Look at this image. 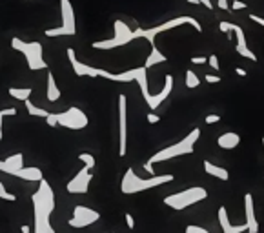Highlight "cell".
<instances>
[{"label":"cell","instance_id":"obj_1","mask_svg":"<svg viewBox=\"0 0 264 233\" xmlns=\"http://www.w3.org/2000/svg\"><path fill=\"white\" fill-rule=\"evenodd\" d=\"M39 189L33 193V233H55L51 226V213L55 211V191L51 189L49 182L42 179L39 182Z\"/></svg>","mask_w":264,"mask_h":233},{"label":"cell","instance_id":"obj_2","mask_svg":"<svg viewBox=\"0 0 264 233\" xmlns=\"http://www.w3.org/2000/svg\"><path fill=\"white\" fill-rule=\"evenodd\" d=\"M199 139H200V130L195 128V130L190 131L182 140H179V142H175L171 144V146H168V148L153 153V155L149 157V161L144 164V169H146L149 175H155L153 164H159V162H164V161H171V159H177V157H182V155H192L195 151V144H197Z\"/></svg>","mask_w":264,"mask_h":233},{"label":"cell","instance_id":"obj_3","mask_svg":"<svg viewBox=\"0 0 264 233\" xmlns=\"http://www.w3.org/2000/svg\"><path fill=\"white\" fill-rule=\"evenodd\" d=\"M173 175H151L149 179H142L133 171V168H128L122 177V182H120V191L124 195H135L141 191L159 188L168 182H173Z\"/></svg>","mask_w":264,"mask_h":233},{"label":"cell","instance_id":"obj_4","mask_svg":"<svg viewBox=\"0 0 264 233\" xmlns=\"http://www.w3.org/2000/svg\"><path fill=\"white\" fill-rule=\"evenodd\" d=\"M184 24H190V26L195 27V31L202 33V26H200L199 20H195L193 17H188V15H181V17L169 19V20H166V22L159 24V26L149 27V29H133V33H135V39H146L149 44L155 46L157 35H161V33H164V31H169V29H173V27L184 26Z\"/></svg>","mask_w":264,"mask_h":233},{"label":"cell","instance_id":"obj_5","mask_svg":"<svg viewBox=\"0 0 264 233\" xmlns=\"http://www.w3.org/2000/svg\"><path fill=\"white\" fill-rule=\"evenodd\" d=\"M208 199V191L206 188L202 186H193V188H186L182 191H177V193H171L164 197V204L168 208H171L175 211H182L186 208L193 206V204H199V202L206 201Z\"/></svg>","mask_w":264,"mask_h":233},{"label":"cell","instance_id":"obj_6","mask_svg":"<svg viewBox=\"0 0 264 233\" xmlns=\"http://www.w3.org/2000/svg\"><path fill=\"white\" fill-rule=\"evenodd\" d=\"M98 77L106 78V80H113V82H137L142 91L144 100L151 95L148 90V70H146L144 66L133 68V70H128V71H122V73H111L98 68Z\"/></svg>","mask_w":264,"mask_h":233},{"label":"cell","instance_id":"obj_7","mask_svg":"<svg viewBox=\"0 0 264 233\" xmlns=\"http://www.w3.org/2000/svg\"><path fill=\"white\" fill-rule=\"evenodd\" d=\"M11 47L15 51H20L26 55L27 60V68L31 71H39V70H48V62L44 60V49H42V44L39 42H24L19 37H13L11 39Z\"/></svg>","mask_w":264,"mask_h":233},{"label":"cell","instance_id":"obj_8","mask_svg":"<svg viewBox=\"0 0 264 233\" xmlns=\"http://www.w3.org/2000/svg\"><path fill=\"white\" fill-rule=\"evenodd\" d=\"M60 15H62V26L53 27V29H46V37H73L77 33V22H75V11H73V4L70 0H60Z\"/></svg>","mask_w":264,"mask_h":233},{"label":"cell","instance_id":"obj_9","mask_svg":"<svg viewBox=\"0 0 264 233\" xmlns=\"http://www.w3.org/2000/svg\"><path fill=\"white\" fill-rule=\"evenodd\" d=\"M113 29H115L113 39L97 40V42H93L91 46H93L95 49H113V47H120V46L129 44L131 40H135V33H133V29H131L126 22H122V20H115Z\"/></svg>","mask_w":264,"mask_h":233},{"label":"cell","instance_id":"obj_10","mask_svg":"<svg viewBox=\"0 0 264 233\" xmlns=\"http://www.w3.org/2000/svg\"><path fill=\"white\" fill-rule=\"evenodd\" d=\"M55 116H57V126H62L66 130L78 131L88 128V124H90L88 115L80 108H75V106H71L70 110L62 111V113H55Z\"/></svg>","mask_w":264,"mask_h":233},{"label":"cell","instance_id":"obj_11","mask_svg":"<svg viewBox=\"0 0 264 233\" xmlns=\"http://www.w3.org/2000/svg\"><path fill=\"white\" fill-rule=\"evenodd\" d=\"M219 29L222 33H226V35H230V33L235 35V40H237L235 49H237V53L240 55V57L250 58V60H253V62H257L259 58H257V55L248 47V40H246V35H244V29H242V27L237 26V24H232V22H220Z\"/></svg>","mask_w":264,"mask_h":233},{"label":"cell","instance_id":"obj_12","mask_svg":"<svg viewBox=\"0 0 264 233\" xmlns=\"http://www.w3.org/2000/svg\"><path fill=\"white\" fill-rule=\"evenodd\" d=\"M128 151V98L119 95V157Z\"/></svg>","mask_w":264,"mask_h":233},{"label":"cell","instance_id":"obj_13","mask_svg":"<svg viewBox=\"0 0 264 233\" xmlns=\"http://www.w3.org/2000/svg\"><path fill=\"white\" fill-rule=\"evenodd\" d=\"M100 219V213L95 211L93 208H88V206H82V204H78V206L73 208V217L68 220V224L71 228H88L91 224H95L97 220Z\"/></svg>","mask_w":264,"mask_h":233},{"label":"cell","instance_id":"obj_14","mask_svg":"<svg viewBox=\"0 0 264 233\" xmlns=\"http://www.w3.org/2000/svg\"><path fill=\"white\" fill-rule=\"evenodd\" d=\"M91 179H93V175H91V169L88 166H84L80 171H78L73 179H71L68 184H66V189H68V193H73V195H84L90 191V184H91Z\"/></svg>","mask_w":264,"mask_h":233},{"label":"cell","instance_id":"obj_15","mask_svg":"<svg viewBox=\"0 0 264 233\" xmlns=\"http://www.w3.org/2000/svg\"><path fill=\"white\" fill-rule=\"evenodd\" d=\"M66 55L70 58V64L77 77H98V68H93V66H88V64H84V62H80L73 47H68Z\"/></svg>","mask_w":264,"mask_h":233},{"label":"cell","instance_id":"obj_16","mask_svg":"<svg viewBox=\"0 0 264 233\" xmlns=\"http://www.w3.org/2000/svg\"><path fill=\"white\" fill-rule=\"evenodd\" d=\"M173 77L171 75H166V80H164V86H162V90L159 91V93H155V95H149L148 98H146V104L149 106V110L153 111L157 110L159 106H161L164 100H166L169 95H171V91H173Z\"/></svg>","mask_w":264,"mask_h":233},{"label":"cell","instance_id":"obj_17","mask_svg":"<svg viewBox=\"0 0 264 233\" xmlns=\"http://www.w3.org/2000/svg\"><path fill=\"white\" fill-rule=\"evenodd\" d=\"M244 215H246V226L248 233H259V220L255 215V206H253V195H244Z\"/></svg>","mask_w":264,"mask_h":233},{"label":"cell","instance_id":"obj_18","mask_svg":"<svg viewBox=\"0 0 264 233\" xmlns=\"http://www.w3.org/2000/svg\"><path fill=\"white\" fill-rule=\"evenodd\" d=\"M217 219H219V224H220V230L222 233H244L248 232V226L244 224H232V220L228 217V210L224 206L219 208V211H217Z\"/></svg>","mask_w":264,"mask_h":233},{"label":"cell","instance_id":"obj_19","mask_svg":"<svg viewBox=\"0 0 264 233\" xmlns=\"http://www.w3.org/2000/svg\"><path fill=\"white\" fill-rule=\"evenodd\" d=\"M22 168H24V155L22 153H15V155L0 161V171H4L7 175H15Z\"/></svg>","mask_w":264,"mask_h":233},{"label":"cell","instance_id":"obj_20","mask_svg":"<svg viewBox=\"0 0 264 233\" xmlns=\"http://www.w3.org/2000/svg\"><path fill=\"white\" fill-rule=\"evenodd\" d=\"M13 177L22 179V181H27V182H40L42 179H44V173H42V169L40 168H35V166H24V168L19 169Z\"/></svg>","mask_w":264,"mask_h":233},{"label":"cell","instance_id":"obj_21","mask_svg":"<svg viewBox=\"0 0 264 233\" xmlns=\"http://www.w3.org/2000/svg\"><path fill=\"white\" fill-rule=\"evenodd\" d=\"M217 144H219V148L222 149H233L240 144V135L235 133V131H224V133L217 139Z\"/></svg>","mask_w":264,"mask_h":233},{"label":"cell","instance_id":"obj_22","mask_svg":"<svg viewBox=\"0 0 264 233\" xmlns=\"http://www.w3.org/2000/svg\"><path fill=\"white\" fill-rule=\"evenodd\" d=\"M202 166H204V171L208 175H212L215 179H219V181H230V173H228V169L222 168V166H217V164H213L210 161H204L202 162Z\"/></svg>","mask_w":264,"mask_h":233},{"label":"cell","instance_id":"obj_23","mask_svg":"<svg viewBox=\"0 0 264 233\" xmlns=\"http://www.w3.org/2000/svg\"><path fill=\"white\" fill-rule=\"evenodd\" d=\"M60 90H58L57 82H55V75L51 71H48V88H46V97L49 102H57L58 98H60Z\"/></svg>","mask_w":264,"mask_h":233},{"label":"cell","instance_id":"obj_24","mask_svg":"<svg viewBox=\"0 0 264 233\" xmlns=\"http://www.w3.org/2000/svg\"><path fill=\"white\" fill-rule=\"evenodd\" d=\"M166 60H168L166 55H164L157 46H151V53H149V57L146 58L144 68L149 70V68H153V66H157V64H162V62H166Z\"/></svg>","mask_w":264,"mask_h":233},{"label":"cell","instance_id":"obj_25","mask_svg":"<svg viewBox=\"0 0 264 233\" xmlns=\"http://www.w3.org/2000/svg\"><path fill=\"white\" fill-rule=\"evenodd\" d=\"M7 93H9L13 98L20 100V102H26L27 98L31 97L33 90H31V88H9V90H7Z\"/></svg>","mask_w":264,"mask_h":233},{"label":"cell","instance_id":"obj_26","mask_svg":"<svg viewBox=\"0 0 264 233\" xmlns=\"http://www.w3.org/2000/svg\"><path fill=\"white\" fill-rule=\"evenodd\" d=\"M24 104H26V110H27V113H29V116H44V118H46V116L49 115V111L44 110V108H39V106H35V104H33L29 98H27Z\"/></svg>","mask_w":264,"mask_h":233},{"label":"cell","instance_id":"obj_27","mask_svg":"<svg viewBox=\"0 0 264 233\" xmlns=\"http://www.w3.org/2000/svg\"><path fill=\"white\" fill-rule=\"evenodd\" d=\"M199 84H200V78L197 77V73L192 71V70H188L186 71V88L195 90V88H199Z\"/></svg>","mask_w":264,"mask_h":233},{"label":"cell","instance_id":"obj_28","mask_svg":"<svg viewBox=\"0 0 264 233\" xmlns=\"http://www.w3.org/2000/svg\"><path fill=\"white\" fill-rule=\"evenodd\" d=\"M78 161H82L84 166H88L90 169H93L95 164H97V162H95V157L91 155V153H80V155H78Z\"/></svg>","mask_w":264,"mask_h":233},{"label":"cell","instance_id":"obj_29","mask_svg":"<svg viewBox=\"0 0 264 233\" xmlns=\"http://www.w3.org/2000/svg\"><path fill=\"white\" fill-rule=\"evenodd\" d=\"M0 199H2V201H7V202H15V201H17V195L9 193L2 181H0Z\"/></svg>","mask_w":264,"mask_h":233},{"label":"cell","instance_id":"obj_30","mask_svg":"<svg viewBox=\"0 0 264 233\" xmlns=\"http://www.w3.org/2000/svg\"><path fill=\"white\" fill-rule=\"evenodd\" d=\"M184 233H210L206 230V228L202 226H195V224H190V226H186V232Z\"/></svg>","mask_w":264,"mask_h":233},{"label":"cell","instance_id":"obj_31","mask_svg":"<svg viewBox=\"0 0 264 233\" xmlns=\"http://www.w3.org/2000/svg\"><path fill=\"white\" fill-rule=\"evenodd\" d=\"M204 80H206L208 84H219L222 78H220L219 75H213V73H206V75H204Z\"/></svg>","mask_w":264,"mask_h":233},{"label":"cell","instance_id":"obj_32","mask_svg":"<svg viewBox=\"0 0 264 233\" xmlns=\"http://www.w3.org/2000/svg\"><path fill=\"white\" fill-rule=\"evenodd\" d=\"M208 62H210V66H212L213 70H215V71H219L220 70V66H219V57H217V55H210V57H208Z\"/></svg>","mask_w":264,"mask_h":233},{"label":"cell","instance_id":"obj_33","mask_svg":"<svg viewBox=\"0 0 264 233\" xmlns=\"http://www.w3.org/2000/svg\"><path fill=\"white\" fill-rule=\"evenodd\" d=\"M246 7H248V4H246V2H242V0H233V4H232L233 11H239V9H246Z\"/></svg>","mask_w":264,"mask_h":233},{"label":"cell","instance_id":"obj_34","mask_svg":"<svg viewBox=\"0 0 264 233\" xmlns=\"http://www.w3.org/2000/svg\"><path fill=\"white\" fill-rule=\"evenodd\" d=\"M190 4H202L204 7H208V9H212L213 7V4L210 2V0H188Z\"/></svg>","mask_w":264,"mask_h":233},{"label":"cell","instance_id":"obj_35","mask_svg":"<svg viewBox=\"0 0 264 233\" xmlns=\"http://www.w3.org/2000/svg\"><path fill=\"white\" fill-rule=\"evenodd\" d=\"M124 219H126V224H128L129 230H133V228H135V219H133V215L126 213V215H124Z\"/></svg>","mask_w":264,"mask_h":233},{"label":"cell","instance_id":"obj_36","mask_svg":"<svg viewBox=\"0 0 264 233\" xmlns=\"http://www.w3.org/2000/svg\"><path fill=\"white\" fill-rule=\"evenodd\" d=\"M46 122H48V126L55 128V126H57V116H55V113H49V115L46 116Z\"/></svg>","mask_w":264,"mask_h":233},{"label":"cell","instance_id":"obj_37","mask_svg":"<svg viewBox=\"0 0 264 233\" xmlns=\"http://www.w3.org/2000/svg\"><path fill=\"white\" fill-rule=\"evenodd\" d=\"M204 120H206V124H217V122L220 120V116L215 115V113H212V115H208L206 118H204Z\"/></svg>","mask_w":264,"mask_h":233},{"label":"cell","instance_id":"obj_38","mask_svg":"<svg viewBox=\"0 0 264 233\" xmlns=\"http://www.w3.org/2000/svg\"><path fill=\"white\" fill-rule=\"evenodd\" d=\"M206 62H208V57H193L192 58V64L202 66V64H206Z\"/></svg>","mask_w":264,"mask_h":233},{"label":"cell","instance_id":"obj_39","mask_svg":"<svg viewBox=\"0 0 264 233\" xmlns=\"http://www.w3.org/2000/svg\"><path fill=\"white\" fill-rule=\"evenodd\" d=\"M250 20H251V22H255V24H259V26L264 27V19H263V17H259V15H250Z\"/></svg>","mask_w":264,"mask_h":233},{"label":"cell","instance_id":"obj_40","mask_svg":"<svg viewBox=\"0 0 264 233\" xmlns=\"http://www.w3.org/2000/svg\"><path fill=\"white\" fill-rule=\"evenodd\" d=\"M161 120V116L159 115H155V113H148V122L149 124H157Z\"/></svg>","mask_w":264,"mask_h":233},{"label":"cell","instance_id":"obj_41","mask_svg":"<svg viewBox=\"0 0 264 233\" xmlns=\"http://www.w3.org/2000/svg\"><path fill=\"white\" fill-rule=\"evenodd\" d=\"M4 116H6V113H4V110H0V140H2V137H4V131H2V126H4Z\"/></svg>","mask_w":264,"mask_h":233},{"label":"cell","instance_id":"obj_42","mask_svg":"<svg viewBox=\"0 0 264 233\" xmlns=\"http://www.w3.org/2000/svg\"><path fill=\"white\" fill-rule=\"evenodd\" d=\"M217 6H219L220 9H224V11H228V9H230V6H228V0H217Z\"/></svg>","mask_w":264,"mask_h":233},{"label":"cell","instance_id":"obj_43","mask_svg":"<svg viewBox=\"0 0 264 233\" xmlns=\"http://www.w3.org/2000/svg\"><path fill=\"white\" fill-rule=\"evenodd\" d=\"M235 73H237L239 77H246V75H248V73H246L244 68H237V70H235Z\"/></svg>","mask_w":264,"mask_h":233},{"label":"cell","instance_id":"obj_44","mask_svg":"<svg viewBox=\"0 0 264 233\" xmlns=\"http://www.w3.org/2000/svg\"><path fill=\"white\" fill-rule=\"evenodd\" d=\"M20 232H22V233H29V228H27V226H22V228H20Z\"/></svg>","mask_w":264,"mask_h":233},{"label":"cell","instance_id":"obj_45","mask_svg":"<svg viewBox=\"0 0 264 233\" xmlns=\"http://www.w3.org/2000/svg\"><path fill=\"white\" fill-rule=\"evenodd\" d=\"M261 142H263V162H264V137L261 139Z\"/></svg>","mask_w":264,"mask_h":233}]
</instances>
